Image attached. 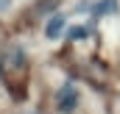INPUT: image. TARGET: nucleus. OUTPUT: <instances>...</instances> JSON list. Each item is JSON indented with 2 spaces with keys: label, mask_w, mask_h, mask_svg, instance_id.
<instances>
[{
  "label": "nucleus",
  "mask_w": 120,
  "mask_h": 114,
  "mask_svg": "<svg viewBox=\"0 0 120 114\" xmlns=\"http://www.w3.org/2000/svg\"><path fill=\"white\" fill-rule=\"evenodd\" d=\"M56 100H59V111H64V114L75 111V106H78V92H75V86H73V84L61 86Z\"/></svg>",
  "instance_id": "nucleus-1"
},
{
  "label": "nucleus",
  "mask_w": 120,
  "mask_h": 114,
  "mask_svg": "<svg viewBox=\"0 0 120 114\" xmlns=\"http://www.w3.org/2000/svg\"><path fill=\"white\" fill-rule=\"evenodd\" d=\"M61 31H64V17H61V14H53V17L48 20V25H45V33H48L50 39H56Z\"/></svg>",
  "instance_id": "nucleus-2"
},
{
  "label": "nucleus",
  "mask_w": 120,
  "mask_h": 114,
  "mask_svg": "<svg viewBox=\"0 0 120 114\" xmlns=\"http://www.w3.org/2000/svg\"><path fill=\"white\" fill-rule=\"evenodd\" d=\"M103 11H115V0H101L95 6V14H103Z\"/></svg>",
  "instance_id": "nucleus-3"
},
{
  "label": "nucleus",
  "mask_w": 120,
  "mask_h": 114,
  "mask_svg": "<svg viewBox=\"0 0 120 114\" xmlns=\"http://www.w3.org/2000/svg\"><path fill=\"white\" fill-rule=\"evenodd\" d=\"M84 33H87V28H70V39H84Z\"/></svg>",
  "instance_id": "nucleus-4"
},
{
  "label": "nucleus",
  "mask_w": 120,
  "mask_h": 114,
  "mask_svg": "<svg viewBox=\"0 0 120 114\" xmlns=\"http://www.w3.org/2000/svg\"><path fill=\"white\" fill-rule=\"evenodd\" d=\"M11 6V0H0V8H8Z\"/></svg>",
  "instance_id": "nucleus-5"
}]
</instances>
